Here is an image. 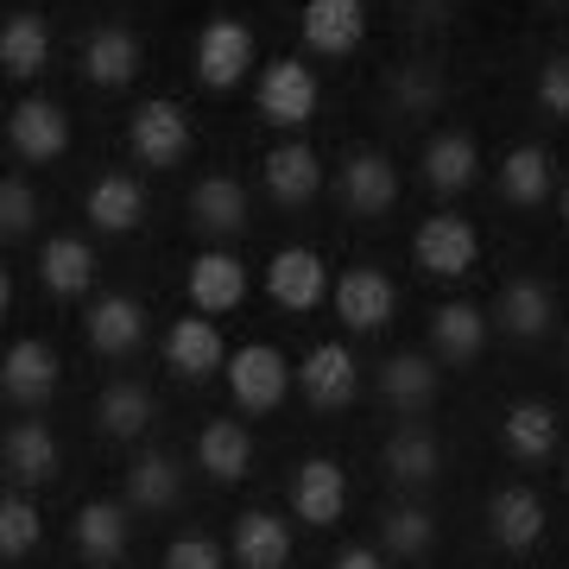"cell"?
Returning <instances> with one entry per match:
<instances>
[{
    "label": "cell",
    "mask_w": 569,
    "mask_h": 569,
    "mask_svg": "<svg viewBox=\"0 0 569 569\" xmlns=\"http://www.w3.org/2000/svg\"><path fill=\"white\" fill-rule=\"evenodd\" d=\"M127 152L140 164H152V171H171V164L190 152V121H183V108L164 102V96L140 102L133 121H127Z\"/></svg>",
    "instance_id": "6da1fadb"
},
{
    "label": "cell",
    "mask_w": 569,
    "mask_h": 569,
    "mask_svg": "<svg viewBox=\"0 0 569 569\" xmlns=\"http://www.w3.org/2000/svg\"><path fill=\"white\" fill-rule=\"evenodd\" d=\"M7 146H13L26 164L63 159V152H70V114H63L51 96H26V102L7 108Z\"/></svg>",
    "instance_id": "7a4b0ae2"
},
{
    "label": "cell",
    "mask_w": 569,
    "mask_h": 569,
    "mask_svg": "<svg viewBox=\"0 0 569 569\" xmlns=\"http://www.w3.org/2000/svg\"><path fill=\"white\" fill-rule=\"evenodd\" d=\"M411 260L425 266L430 279H462L468 266L481 260V234L462 216H425L418 234H411Z\"/></svg>",
    "instance_id": "3957f363"
},
{
    "label": "cell",
    "mask_w": 569,
    "mask_h": 569,
    "mask_svg": "<svg viewBox=\"0 0 569 569\" xmlns=\"http://www.w3.org/2000/svg\"><path fill=\"white\" fill-rule=\"evenodd\" d=\"M228 392L241 411H279V399L291 392V367H284L279 348L247 342L228 355Z\"/></svg>",
    "instance_id": "277c9868"
},
{
    "label": "cell",
    "mask_w": 569,
    "mask_h": 569,
    "mask_svg": "<svg viewBox=\"0 0 569 569\" xmlns=\"http://www.w3.org/2000/svg\"><path fill=\"white\" fill-rule=\"evenodd\" d=\"M317 77H310V63L298 58H279L260 70V114L272 127H305L310 114H317Z\"/></svg>",
    "instance_id": "5b68a950"
},
{
    "label": "cell",
    "mask_w": 569,
    "mask_h": 569,
    "mask_svg": "<svg viewBox=\"0 0 569 569\" xmlns=\"http://www.w3.org/2000/svg\"><path fill=\"white\" fill-rule=\"evenodd\" d=\"M247 70H253V32L241 20H209L197 32V77L209 89H234L247 82Z\"/></svg>",
    "instance_id": "8992f818"
},
{
    "label": "cell",
    "mask_w": 569,
    "mask_h": 569,
    "mask_svg": "<svg viewBox=\"0 0 569 569\" xmlns=\"http://www.w3.org/2000/svg\"><path fill=\"white\" fill-rule=\"evenodd\" d=\"M336 197L355 216H387L399 203V171H392L387 152H348L342 171H336Z\"/></svg>",
    "instance_id": "52a82bcc"
},
{
    "label": "cell",
    "mask_w": 569,
    "mask_h": 569,
    "mask_svg": "<svg viewBox=\"0 0 569 569\" xmlns=\"http://www.w3.org/2000/svg\"><path fill=\"white\" fill-rule=\"evenodd\" d=\"M392 305H399V291H392V279L380 266H348L336 279V317L348 329H387Z\"/></svg>",
    "instance_id": "ba28073f"
},
{
    "label": "cell",
    "mask_w": 569,
    "mask_h": 569,
    "mask_svg": "<svg viewBox=\"0 0 569 569\" xmlns=\"http://www.w3.org/2000/svg\"><path fill=\"white\" fill-rule=\"evenodd\" d=\"M298 387H305V399H310L317 411H342V406H355V392H361L355 355H348L342 342L310 348V355H305V367H298Z\"/></svg>",
    "instance_id": "9c48e42d"
},
{
    "label": "cell",
    "mask_w": 569,
    "mask_h": 569,
    "mask_svg": "<svg viewBox=\"0 0 569 569\" xmlns=\"http://www.w3.org/2000/svg\"><path fill=\"white\" fill-rule=\"evenodd\" d=\"M266 291H272V305L284 310H317L329 298V266L310 253V247H284V253H272V266H266Z\"/></svg>",
    "instance_id": "30bf717a"
},
{
    "label": "cell",
    "mask_w": 569,
    "mask_h": 569,
    "mask_svg": "<svg viewBox=\"0 0 569 569\" xmlns=\"http://www.w3.org/2000/svg\"><path fill=\"white\" fill-rule=\"evenodd\" d=\"M291 507H298V519H305V526H336V519H342V507H348L342 462H329V456L298 462V475H291Z\"/></svg>",
    "instance_id": "8fae6325"
},
{
    "label": "cell",
    "mask_w": 569,
    "mask_h": 569,
    "mask_svg": "<svg viewBox=\"0 0 569 569\" xmlns=\"http://www.w3.org/2000/svg\"><path fill=\"white\" fill-rule=\"evenodd\" d=\"M367 39V0H305V44L323 58H348Z\"/></svg>",
    "instance_id": "7c38bea8"
},
{
    "label": "cell",
    "mask_w": 569,
    "mask_h": 569,
    "mask_svg": "<svg viewBox=\"0 0 569 569\" xmlns=\"http://www.w3.org/2000/svg\"><path fill=\"white\" fill-rule=\"evenodd\" d=\"M140 63H146V51L127 26H96L82 39V77L96 82V89H127V82L140 77Z\"/></svg>",
    "instance_id": "4fadbf2b"
},
{
    "label": "cell",
    "mask_w": 569,
    "mask_h": 569,
    "mask_svg": "<svg viewBox=\"0 0 569 569\" xmlns=\"http://www.w3.org/2000/svg\"><path fill=\"white\" fill-rule=\"evenodd\" d=\"M0 392L13 406H44L58 392V355L44 342H7V355H0Z\"/></svg>",
    "instance_id": "5bb4252c"
},
{
    "label": "cell",
    "mask_w": 569,
    "mask_h": 569,
    "mask_svg": "<svg viewBox=\"0 0 569 569\" xmlns=\"http://www.w3.org/2000/svg\"><path fill=\"white\" fill-rule=\"evenodd\" d=\"M493 317H500L507 336L538 342V336H550V323H557V298H550L545 279H507L500 298H493Z\"/></svg>",
    "instance_id": "9a60e30c"
},
{
    "label": "cell",
    "mask_w": 569,
    "mask_h": 569,
    "mask_svg": "<svg viewBox=\"0 0 569 569\" xmlns=\"http://www.w3.org/2000/svg\"><path fill=\"white\" fill-rule=\"evenodd\" d=\"M164 361H171V373H183V380H209V373L228 361L222 329L209 323V317H178L171 336H164Z\"/></svg>",
    "instance_id": "2e32d148"
},
{
    "label": "cell",
    "mask_w": 569,
    "mask_h": 569,
    "mask_svg": "<svg viewBox=\"0 0 569 569\" xmlns=\"http://www.w3.org/2000/svg\"><path fill=\"white\" fill-rule=\"evenodd\" d=\"M44 63H51V26H44V13H32V7L7 13V26H0V70L13 82H32Z\"/></svg>",
    "instance_id": "e0dca14e"
},
{
    "label": "cell",
    "mask_w": 569,
    "mask_h": 569,
    "mask_svg": "<svg viewBox=\"0 0 569 569\" xmlns=\"http://www.w3.org/2000/svg\"><path fill=\"white\" fill-rule=\"evenodd\" d=\"M266 190H272V203L305 209L310 197L323 190V159H317V152H310L305 140L272 146V152H266Z\"/></svg>",
    "instance_id": "ac0fdd59"
},
{
    "label": "cell",
    "mask_w": 569,
    "mask_h": 569,
    "mask_svg": "<svg viewBox=\"0 0 569 569\" xmlns=\"http://www.w3.org/2000/svg\"><path fill=\"white\" fill-rule=\"evenodd\" d=\"M488 531H493V545H507V550H531L538 538H545V500L531 488H493L488 500Z\"/></svg>",
    "instance_id": "d6986e66"
},
{
    "label": "cell",
    "mask_w": 569,
    "mask_h": 569,
    "mask_svg": "<svg viewBox=\"0 0 569 569\" xmlns=\"http://www.w3.org/2000/svg\"><path fill=\"white\" fill-rule=\"evenodd\" d=\"M425 183L437 190V197H456V190H468V183L481 178V146L468 140V133H430V146H425Z\"/></svg>",
    "instance_id": "ffe728a7"
},
{
    "label": "cell",
    "mask_w": 569,
    "mask_h": 569,
    "mask_svg": "<svg viewBox=\"0 0 569 569\" xmlns=\"http://www.w3.org/2000/svg\"><path fill=\"white\" fill-rule=\"evenodd\" d=\"M500 443H507L512 462H550L557 456V411L538 406V399H519V406H507V418H500Z\"/></svg>",
    "instance_id": "44dd1931"
},
{
    "label": "cell",
    "mask_w": 569,
    "mask_h": 569,
    "mask_svg": "<svg viewBox=\"0 0 569 569\" xmlns=\"http://www.w3.org/2000/svg\"><path fill=\"white\" fill-rule=\"evenodd\" d=\"M247 298V266L234 253H197L190 260V305L203 317H222Z\"/></svg>",
    "instance_id": "7402d4cb"
},
{
    "label": "cell",
    "mask_w": 569,
    "mask_h": 569,
    "mask_svg": "<svg viewBox=\"0 0 569 569\" xmlns=\"http://www.w3.org/2000/svg\"><path fill=\"white\" fill-rule=\"evenodd\" d=\"M0 456H7V475L20 481V488H39L58 475V437L39 425V418H20V425L0 437Z\"/></svg>",
    "instance_id": "603a6c76"
},
{
    "label": "cell",
    "mask_w": 569,
    "mask_h": 569,
    "mask_svg": "<svg viewBox=\"0 0 569 569\" xmlns=\"http://www.w3.org/2000/svg\"><path fill=\"white\" fill-rule=\"evenodd\" d=\"M82 329H89L96 355H133L146 342V310H140V298H96Z\"/></svg>",
    "instance_id": "cb8c5ba5"
},
{
    "label": "cell",
    "mask_w": 569,
    "mask_h": 569,
    "mask_svg": "<svg viewBox=\"0 0 569 569\" xmlns=\"http://www.w3.org/2000/svg\"><path fill=\"white\" fill-rule=\"evenodd\" d=\"M380 399H387L392 411H406V418H418V411L437 406V367H430V355H392L387 367H380Z\"/></svg>",
    "instance_id": "d4e9b609"
},
{
    "label": "cell",
    "mask_w": 569,
    "mask_h": 569,
    "mask_svg": "<svg viewBox=\"0 0 569 569\" xmlns=\"http://www.w3.org/2000/svg\"><path fill=\"white\" fill-rule=\"evenodd\" d=\"M228 550H234L241 569H284L291 563V531H284V519H272V512H241Z\"/></svg>",
    "instance_id": "484cf974"
},
{
    "label": "cell",
    "mask_w": 569,
    "mask_h": 569,
    "mask_svg": "<svg viewBox=\"0 0 569 569\" xmlns=\"http://www.w3.org/2000/svg\"><path fill=\"white\" fill-rule=\"evenodd\" d=\"M481 342H488V317H481V305H437L430 310V348L443 355V361H475L481 355Z\"/></svg>",
    "instance_id": "4316f807"
},
{
    "label": "cell",
    "mask_w": 569,
    "mask_h": 569,
    "mask_svg": "<svg viewBox=\"0 0 569 569\" xmlns=\"http://www.w3.org/2000/svg\"><path fill=\"white\" fill-rule=\"evenodd\" d=\"M70 538H77V550L89 557V563H114V557H127V507H114V500H89V507L70 519Z\"/></svg>",
    "instance_id": "83f0119b"
},
{
    "label": "cell",
    "mask_w": 569,
    "mask_h": 569,
    "mask_svg": "<svg viewBox=\"0 0 569 569\" xmlns=\"http://www.w3.org/2000/svg\"><path fill=\"white\" fill-rule=\"evenodd\" d=\"M39 279H44V291H58V298H77V291H89V284H96V247L77 241V234L44 241Z\"/></svg>",
    "instance_id": "f1b7e54d"
},
{
    "label": "cell",
    "mask_w": 569,
    "mask_h": 569,
    "mask_svg": "<svg viewBox=\"0 0 569 569\" xmlns=\"http://www.w3.org/2000/svg\"><path fill=\"white\" fill-rule=\"evenodd\" d=\"M380 462H387L392 481H406V488H425V481H437L443 475V449H437V437L430 430H392L387 449H380Z\"/></svg>",
    "instance_id": "f546056e"
},
{
    "label": "cell",
    "mask_w": 569,
    "mask_h": 569,
    "mask_svg": "<svg viewBox=\"0 0 569 569\" xmlns=\"http://www.w3.org/2000/svg\"><path fill=\"white\" fill-rule=\"evenodd\" d=\"M146 216V190L127 171H108V178L89 183V222L108 228V234H127V228H140Z\"/></svg>",
    "instance_id": "4dcf8cb0"
},
{
    "label": "cell",
    "mask_w": 569,
    "mask_h": 569,
    "mask_svg": "<svg viewBox=\"0 0 569 569\" xmlns=\"http://www.w3.org/2000/svg\"><path fill=\"white\" fill-rule=\"evenodd\" d=\"M190 222L203 234H241L247 228V190L234 178H203L190 190Z\"/></svg>",
    "instance_id": "1f68e13d"
},
{
    "label": "cell",
    "mask_w": 569,
    "mask_h": 569,
    "mask_svg": "<svg viewBox=\"0 0 569 569\" xmlns=\"http://www.w3.org/2000/svg\"><path fill=\"white\" fill-rule=\"evenodd\" d=\"M387 102L399 114H437L443 108V70L430 58H406L387 70Z\"/></svg>",
    "instance_id": "d6a6232c"
},
{
    "label": "cell",
    "mask_w": 569,
    "mask_h": 569,
    "mask_svg": "<svg viewBox=\"0 0 569 569\" xmlns=\"http://www.w3.org/2000/svg\"><path fill=\"white\" fill-rule=\"evenodd\" d=\"M500 197L512 209H538L550 197V152L545 146H512L500 159Z\"/></svg>",
    "instance_id": "836d02e7"
},
{
    "label": "cell",
    "mask_w": 569,
    "mask_h": 569,
    "mask_svg": "<svg viewBox=\"0 0 569 569\" xmlns=\"http://www.w3.org/2000/svg\"><path fill=\"white\" fill-rule=\"evenodd\" d=\"M197 462H203L216 481H241L247 468H253V437H247L234 418H216V425H203V437H197Z\"/></svg>",
    "instance_id": "e575fe53"
},
{
    "label": "cell",
    "mask_w": 569,
    "mask_h": 569,
    "mask_svg": "<svg viewBox=\"0 0 569 569\" xmlns=\"http://www.w3.org/2000/svg\"><path fill=\"white\" fill-rule=\"evenodd\" d=\"M178 462L171 456H159V449H146L140 462L127 468V507H140V512H164V507H178Z\"/></svg>",
    "instance_id": "d590c367"
},
{
    "label": "cell",
    "mask_w": 569,
    "mask_h": 569,
    "mask_svg": "<svg viewBox=\"0 0 569 569\" xmlns=\"http://www.w3.org/2000/svg\"><path fill=\"white\" fill-rule=\"evenodd\" d=\"M96 418H102L108 437H140L152 425V392L140 380H108L102 399H96Z\"/></svg>",
    "instance_id": "8d00e7d4"
},
{
    "label": "cell",
    "mask_w": 569,
    "mask_h": 569,
    "mask_svg": "<svg viewBox=\"0 0 569 569\" xmlns=\"http://www.w3.org/2000/svg\"><path fill=\"white\" fill-rule=\"evenodd\" d=\"M380 545H387L392 557H425V550L437 545L430 507H387L380 512Z\"/></svg>",
    "instance_id": "74e56055"
},
{
    "label": "cell",
    "mask_w": 569,
    "mask_h": 569,
    "mask_svg": "<svg viewBox=\"0 0 569 569\" xmlns=\"http://www.w3.org/2000/svg\"><path fill=\"white\" fill-rule=\"evenodd\" d=\"M32 545H39V507L20 500V493H7V500H0V557L20 563Z\"/></svg>",
    "instance_id": "f35d334b"
},
{
    "label": "cell",
    "mask_w": 569,
    "mask_h": 569,
    "mask_svg": "<svg viewBox=\"0 0 569 569\" xmlns=\"http://www.w3.org/2000/svg\"><path fill=\"white\" fill-rule=\"evenodd\" d=\"M32 228H39V197H32L20 178H7L0 183V234L20 241V234H32Z\"/></svg>",
    "instance_id": "ab89813d"
},
{
    "label": "cell",
    "mask_w": 569,
    "mask_h": 569,
    "mask_svg": "<svg viewBox=\"0 0 569 569\" xmlns=\"http://www.w3.org/2000/svg\"><path fill=\"white\" fill-rule=\"evenodd\" d=\"M538 108L557 114V121H569V51L545 58V70H538Z\"/></svg>",
    "instance_id": "60d3db41"
},
{
    "label": "cell",
    "mask_w": 569,
    "mask_h": 569,
    "mask_svg": "<svg viewBox=\"0 0 569 569\" xmlns=\"http://www.w3.org/2000/svg\"><path fill=\"white\" fill-rule=\"evenodd\" d=\"M164 569H228V563H222L216 538H178V545L164 550Z\"/></svg>",
    "instance_id": "b9f144b4"
},
{
    "label": "cell",
    "mask_w": 569,
    "mask_h": 569,
    "mask_svg": "<svg viewBox=\"0 0 569 569\" xmlns=\"http://www.w3.org/2000/svg\"><path fill=\"white\" fill-rule=\"evenodd\" d=\"M336 569H380V557H373V550H342V557H336Z\"/></svg>",
    "instance_id": "7bdbcfd3"
},
{
    "label": "cell",
    "mask_w": 569,
    "mask_h": 569,
    "mask_svg": "<svg viewBox=\"0 0 569 569\" xmlns=\"http://www.w3.org/2000/svg\"><path fill=\"white\" fill-rule=\"evenodd\" d=\"M418 20H443V0H418Z\"/></svg>",
    "instance_id": "ee69618b"
},
{
    "label": "cell",
    "mask_w": 569,
    "mask_h": 569,
    "mask_svg": "<svg viewBox=\"0 0 569 569\" xmlns=\"http://www.w3.org/2000/svg\"><path fill=\"white\" fill-rule=\"evenodd\" d=\"M531 7H545V13H563L569 0H531Z\"/></svg>",
    "instance_id": "f6af8a7d"
},
{
    "label": "cell",
    "mask_w": 569,
    "mask_h": 569,
    "mask_svg": "<svg viewBox=\"0 0 569 569\" xmlns=\"http://www.w3.org/2000/svg\"><path fill=\"white\" fill-rule=\"evenodd\" d=\"M557 209H563V228H569V190H563V203H557Z\"/></svg>",
    "instance_id": "bcb514c9"
},
{
    "label": "cell",
    "mask_w": 569,
    "mask_h": 569,
    "mask_svg": "<svg viewBox=\"0 0 569 569\" xmlns=\"http://www.w3.org/2000/svg\"><path fill=\"white\" fill-rule=\"evenodd\" d=\"M563 348H569V336H563Z\"/></svg>",
    "instance_id": "7dc6e473"
},
{
    "label": "cell",
    "mask_w": 569,
    "mask_h": 569,
    "mask_svg": "<svg viewBox=\"0 0 569 569\" xmlns=\"http://www.w3.org/2000/svg\"><path fill=\"white\" fill-rule=\"evenodd\" d=\"M96 569H108V563H96Z\"/></svg>",
    "instance_id": "c3c4849f"
}]
</instances>
